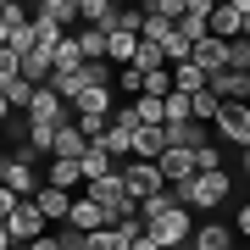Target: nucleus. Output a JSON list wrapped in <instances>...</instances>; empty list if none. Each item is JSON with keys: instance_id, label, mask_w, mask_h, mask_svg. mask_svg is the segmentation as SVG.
Instances as JSON below:
<instances>
[{"instance_id": "5701e85b", "label": "nucleus", "mask_w": 250, "mask_h": 250, "mask_svg": "<svg viewBox=\"0 0 250 250\" xmlns=\"http://www.w3.org/2000/svg\"><path fill=\"white\" fill-rule=\"evenodd\" d=\"M78 50H83V62H106V34H100V28H78Z\"/></svg>"}, {"instance_id": "aec40b11", "label": "nucleus", "mask_w": 250, "mask_h": 250, "mask_svg": "<svg viewBox=\"0 0 250 250\" xmlns=\"http://www.w3.org/2000/svg\"><path fill=\"white\" fill-rule=\"evenodd\" d=\"M111 111V89H83L72 100V117H106Z\"/></svg>"}, {"instance_id": "c756f323", "label": "nucleus", "mask_w": 250, "mask_h": 250, "mask_svg": "<svg viewBox=\"0 0 250 250\" xmlns=\"http://www.w3.org/2000/svg\"><path fill=\"white\" fill-rule=\"evenodd\" d=\"M128 67H134V72H156V67H167V62H161V50H156V45H145V39H139V45H134V62H128Z\"/></svg>"}, {"instance_id": "b1692460", "label": "nucleus", "mask_w": 250, "mask_h": 250, "mask_svg": "<svg viewBox=\"0 0 250 250\" xmlns=\"http://www.w3.org/2000/svg\"><path fill=\"white\" fill-rule=\"evenodd\" d=\"M172 206H178V200H172V189H161V195H150V200H139V223L150 228L156 217H167V211H172Z\"/></svg>"}, {"instance_id": "dca6fc26", "label": "nucleus", "mask_w": 250, "mask_h": 250, "mask_svg": "<svg viewBox=\"0 0 250 250\" xmlns=\"http://www.w3.org/2000/svg\"><path fill=\"white\" fill-rule=\"evenodd\" d=\"M189 62H195L206 78H211V72H223V39H211V34H206L200 45H189Z\"/></svg>"}, {"instance_id": "20e7f679", "label": "nucleus", "mask_w": 250, "mask_h": 250, "mask_svg": "<svg viewBox=\"0 0 250 250\" xmlns=\"http://www.w3.org/2000/svg\"><path fill=\"white\" fill-rule=\"evenodd\" d=\"M28 123H39V128H67V123H72V106L45 83V89H34V100H28Z\"/></svg>"}, {"instance_id": "9d476101", "label": "nucleus", "mask_w": 250, "mask_h": 250, "mask_svg": "<svg viewBox=\"0 0 250 250\" xmlns=\"http://www.w3.org/2000/svg\"><path fill=\"white\" fill-rule=\"evenodd\" d=\"M83 150H89V139L78 134V123L56 128V139H50V161H83Z\"/></svg>"}, {"instance_id": "cd10ccee", "label": "nucleus", "mask_w": 250, "mask_h": 250, "mask_svg": "<svg viewBox=\"0 0 250 250\" xmlns=\"http://www.w3.org/2000/svg\"><path fill=\"white\" fill-rule=\"evenodd\" d=\"M83 83H89V89H111V83H117L111 62H83Z\"/></svg>"}, {"instance_id": "72a5a7b5", "label": "nucleus", "mask_w": 250, "mask_h": 250, "mask_svg": "<svg viewBox=\"0 0 250 250\" xmlns=\"http://www.w3.org/2000/svg\"><path fill=\"white\" fill-rule=\"evenodd\" d=\"M72 123H78V134L89 139V145H95V139H100V134H106V128H111L106 117H72Z\"/></svg>"}, {"instance_id": "4be33fe9", "label": "nucleus", "mask_w": 250, "mask_h": 250, "mask_svg": "<svg viewBox=\"0 0 250 250\" xmlns=\"http://www.w3.org/2000/svg\"><path fill=\"white\" fill-rule=\"evenodd\" d=\"M223 67H228V72H250V39H245V34L223 45Z\"/></svg>"}, {"instance_id": "f704fd0d", "label": "nucleus", "mask_w": 250, "mask_h": 250, "mask_svg": "<svg viewBox=\"0 0 250 250\" xmlns=\"http://www.w3.org/2000/svg\"><path fill=\"white\" fill-rule=\"evenodd\" d=\"M117 83L128 89V100H139V83H145V72H134V67H117Z\"/></svg>"}, {"instance_id": "ea45409f", "label": "nucleus", "mask_w": 250, "mask_h": 250, "mask_svg": "<svg viewBox=\"0 0 250 250\" xmlns=\"http://www.w3.org/2000/svg\"><path fill=\"white\" fill-rule=\"evenodd\" d=\"M0 250H11V233H6V223H0Z\"/></svg>"}, {"instance_id": "ddd939ff", "label": "nucleus", "mask_w": 250, "mask_h": 250, "mask_svg": "<svg viewBox=\"0 0 250 250\" xmlns=\"http://www.w3.org/2000/svg\"><path fill=\"white\" fill-rule=\"evenodd\" d=\"M67 223L78 228V233H95V228H111V223H106V211H100V206H95L89 195H78V200H72V211H67Z\"/></svg>"}, {"instance_id": "7c9ffc66", "label": "nucleus", "mask_w": 250, "mask_h": 250, "mask_svg": "<svg viewBox=\"0 0 250 250\" xmlns=\"http://www.w3.org/2000/svg\"><path fill=\"white\" fill-rule=\"evenodd\" d=\"M89 250H128V239H123L117 228H95V233H89Z\"/></svg>"}, {"instance_id": "a878e982", "label": "nucleus", "mask_w": 250, "mask_h": 250, "mask_svg": "<svg viewBox=\"0 0 250 250\" xmlns=\"http://www.w3.org/2000/svg\"><path fill=\"white\" fill-rule=\"evenodd\" d=\"M139 95H150V100H167V95H172V72H167V67H156V72H145V83H139Z\"/></svg>"}, {"instance_id": "6ab92c4d", "label": "nucleus", "mask_w": 250, "mask_h": 250, "mask_svg": "<svg viewBox=\"0 0 250 250\" xmlns=\"http://www.w3.org/2000/svg\"><path fill=\"white\" fill-rule=\"evenodd\" d=\"M78 172H83V184H95V178H111L117 161H111L106 150H95V145H89V150H83V161H78Z\"/></svg>"}, {"instance_id": "58836bf2", "label": "nucleus", "mask_w": 250, "mask_h": 250, "mask_svg": "<svg viewBox=\"0 0 250 250\" xmlns=\"http://www.w3.org/2000/svg\"><path fill=\"white\" fill-rule=\"evenodd\" d=\"M128 250H161L156 239H145V233H139V239H128Z\"/></svg>"}, {"instance_id": "423d86ee", "label": "nucleus", "mask_w": 250, "mask_h": 250, "mask_svg": "<svg viewBox=\"0 0 250 250\" xmlns=\"http://www.w3.org/2000/svg\"><path fill=\"white\" fill-rule=\"evenodd\" d=\"M211 128H217V139H223V145L245 150V145H250V106H223Z\"/></svg>"}, {"instance_id": "4468645a", "label": "nucleus", "mask_w": 250, "mask_h": 250, "mask_svg": "<svg viewBox=\"0 0 250 250\" xmlns=\"http://www.w3.org/2000/svg\"><path fill=\"white\" fill-rule=\"evenodd\" d=\"M34 206L45 211V223H67V211H72V195H67V189H50V184H39Z\"/></svg>"}, {"instance_id": "7ed1b4c3", "label": "nucleus", "mask_w": 250, "mask_h": 250, "mask_svg": "<svg viewBox=\"0 0 250 250\" xmlns=\"http://www.w3.org/2000/svg\"><path fill=\"white\" fill-rule=\"evenodd\" d=\"M117 172H123V189H128V200H134V206L167 189V184H161V167H156V161H123Z\"/></svg>"}, {"instance_id": "0eeeda50", "label": "nucleus", "mask_w": 250, "mask_h": 250, "mask_svg": "<svg viewBox=\"0 0 250 250\" xmlns=\"http://www.w3.org/2000/svg\"><path fill=\"white\" fill-rule=\"evenodd\" d=\"M0 184H6L17 200H34L39 195V172L28 167V161H11V156H0Z\"/></svg>"}, {"instance_id": "37998d69", "label": "nucleus", "mask_w": 250, "mask_h": 250, "mask_svg": "<svg viewBox=\"0 0 250 250\" xmlns=\"http://www.w3.org/2000/svg\"><path fill=\"white\" fill-rule=\"evenodd\" d=\"M228 250H250V245H228Z\"/></svg>"}, {"instance_id": "39448f33", "label": "nucleus", "mask_w": 250, "mask_h": 250, "mask_svg": "<svg viewBox=\"0 0 250 250\" xmlns=\"http://www.w3.org/2000/svg\"><path fill=\"white\" fill-rule=\"evenodd\" d=\"M6 233H11V245H34V239H45V211H39L34 200H17V211L6 217Z\"/></svg>"}, {"instance_id": "6e6552de", "label": "nucleus", "mask_w": 250, "mask_h": 250, "mask_svg": "<svg viewBox=\"0 0 250 250\" xmlns=\"http://www.w3.org/2000/svg\"><path fill=\"white\" fill-rule=\"evenodd\" d=\"M83 189H89V200L106 211V223H111V211L134 206V200H128V189H123V172H111V178H95V184H83Z\"/></svg>"}, {"instance_id": "412c9836", "label": "nucleus", "mask_w": 250, "mask_h": 250, "mask_svg": "<svg viewBox=\"0 0 250 250\" xmlns=\"http://www.w3.org/2000/svg\"><path fill=\"white\" fill-rule=\"evenodd\" d=\"M189 245H195V250H228L233 239H228V228H223V223H206V228L189 233Z\"/></svg>"}, {"instance_id": "393cba45", "label": "nucleus", "mask_w": 250, "mask_h": 250, "mask_svg": "<svg viewBox=\"0 0 250 250\" xmlns=\"http://www.w3.org/2000/svg\"><path fill=\"white\" fill-rule=\"evenodd\" d=\"M134 45H139V39L134 34H106V62H134Z\"/></svg>"}, {"instance_id": "f8f14e48", "label": "nucleus", "mask_w": 250, "mask_h": 250, "mask_svg": "<svg viewBox=\"0 0 250 250\" xmlns=\"http://www.w3.org/2000/svg\"><path fill=\"white\" fill-rule=\"evenodd\" d=\"M117 0H78V17H83V28H100V34H111V22H117Z\"/></svg>"}, {"instance_id": "2f4dec72", "label": "nucleus", "mask_w": 250, "mask_h": 250, "mask_svg": "<svg viewBox=\"0 0 250 250\" xmlns=\"http://www.w3.org/2000/svg\"><path fill=\"white\" fill-rule=\"evenodd\" d=\"M0 95H6V106H22V111H28V100H34V83L11 78V83H6V89H0Z\"/></svg>"}, {"instance_id": "a19ab883", "label": "nucleus", "mask_w": 250, "mask_h": 250, "mask_svg": "<svg viewBox=\"0 0 250 250\" xmlns=\"http://www.w3.org/2000/svg\"><path fill=\"white\" fill-rule=\"evenodd\" d=\"M6 111H11V106H6V95H0V123H6Z\"/></svg>"}, {"instance_id": "9b49d317", "label": "nucleus", "mask_w": 250, "mask_h": 250, "mask_svg": "<svg viewBox=\"0 0 250 250\" xmlns=\"http://www.w3.org/2000/svg\"><path fill=\"white\" fill-rule=\"evenodd\" d=\"M161 184H189L195 178V150H161Z\"/></svg>"}, {"instance_id": "c03bdc74", "label": "nucleus", "mask_w": 250, "mask_h": 250, "mask_svg": "<svg viewBox=\"0 0 250 250\" xmlns=\"http://www.w3.org/2000/svg\"><path fill=\"white\" fill-rule=\"evenodd\" d=\"M178 250H195V245H178Z\"/></svg>"}, {"instance_id": "f03ea898", "label": "nucleus", "mask_w": 250, "mask_h": 250, "mask_svg": "<svg viewBox=\"0 0 250 250\" xmlns=\"http://www.w3.org/2000/svg\"><path fill=\"white\" fill-rule=\"evenodd\" d=\"M189 233H195V217H189L184 206H172L167 217H156V223L145 228V239H156L161 250H178V245H189Z\"/></svg>"}, {"instance_id": "f257e3e1", "label": "nucleus", "mask_w": 250, "mask_h": 250, "mask_svg": "<svg viewBox=\"0 0 250 250\" xmlns=\"http://www.w3.org/2000/svg\"><path fill=\"white\" fill-rule=\"evenodd\" d=\"M167 189H172V200L184 211H217L228 200V167L223 172H195L189 184H167Z\"/></svg>"}, {"instance_id": "bb28decb", "label": "nucleus", "mask_w": 250, "mask_h": 250, "mask_svg": "<svg viewBox=\"0 0 250 250\" xmlns=\"http://www.w3.org/2000/svg\"><path fill=\"white\" fill-rule=\"evenodd\" d=\"M78 184H83L78 161H50V189H78Z\"/></svg>"}, {"instance_id": "79ce46f5", "label": "nucleus", "mask_w": 250, "mask_h": 250, "mask_svg": "<svg viewBox=\"0 0 250 250\" xmlns=\"http://www.w3.org/2000/svg\"><path fill=\"white\" fill-rule=\"evenodd\" d=\"M245 178H250V145H245Z\"/></svg>"}, {"instance_id": "f3484780", "label": "nucleus", "mask_w": 250, "mask_h": 250, "mask_svg": "<svg viewBox=\"0 0 250 250\" xmlns=\"http://www.w3.org/2000/svg\"><path fill=\"white\" fill-rule=\"evenodd\" d=\"M22 83H34V89H45V83H50V50H28L22 56Z\"/></svg>"}, {"instance_id": "c9c22d12", "label": "nucleus", "mask_w": 250, "mask_h": 250, "mask_svg": "<svg viewBox=\"0 0 250 250\" xmlns=\"http://www.w3.org/2000/svg\"><path fill=\"white\" fill-rule=\"evenodd\" d=\"M11 211H17V195H11V189H6V184H0V223H6V217H11Z\"/></svg>"}, {"instance_id": "1a4fd4ad", "label": "nucleus", "mask_w": 250, "mask_h": 250, "mask_svg": "<svg viewBox=\"0 0 250 250\" xmlns=\"http://www.w3.org/2000/svg\"><path fill=\"white\" fill-rule=\"evenodd\" d=\"M206 34H211V39H223V45H228V39H239V34H245L239 6H233V0H217V6H211V22H206Z\"/></svg>"}, {"instance_id": "473e14b6", "label": "nucleus", "mask_w": 250, "mask_h": 250, "mask_svg": "<svg viewBox=\"0 0 250 250\" xmlns=\"http://www.w3.org/2000/svg\"><path fill=\"white\" fill-rule=\"evenodd\" d=\"M195 172H223V150L217 145H200L195 150Z\"/></svg>"}, {"instance_id": "c85d7f7f", "label": "nucleus", "mask_w": 250, "mask_h": 250, "mask_svg": "<svg viewBox=\"0 0 250 250\" xmlns=\"http://www.w3.org/2000/svg\"><path fill=\"white\" fill-rule=\"evenodd\" d=\"M134 123H139V128H161V100L139 95V100H134Z\"/></svg>"}, {"instance_id": "4c0bfd02", "label": "nucleus", "mask_w": 250, "mask_h": 250, "mask_svg": "<svg viewBox=\"0 0 250 250\" xmlns=\"http://www.w3.org/2000/svg\"><path fill=\"white\" fill-rule=\"evenodd\" d=\"M22 250H62V245H56V233H45V239H34V245H22Z\"/></svg>"}, {"instance_id": "a211bd4d", "label": "nucleus", "mask_w": 250, "mask_h": 250, "mask_svg": "<svg viewBox=\"0 0 250 250\" xmlns=\"http://www.w3.org/2000/svg\"><path fill=\"white\" fill-rule=\"evenodd\" d=\"M34 17H50V22L67 34V22H78V0H39V6H34Z\"/></svg>"}, {"instance_id": "e433bc0d", "label": "nucleus", "mask_w": 250, "mask_h": 250, "mask_svg": "<svg viewBox=\"0 0 250 250\" xmlns=\"http://www.w3.org/2000/svg\"><path fill=\"white\" fill-rule=\"evenodd\" d=\"M233 228H239V239H250V200L239 206V217H233Z\"/></svg>"}, {"instance_id": "2eb2a0df", "label": "nucleus", "mask_w": 250, "mask_h": 250, "mask_svg": "<svg viewBox=\"0 0 250 250\" xmlns=\"http://www.w3.org/2000/svg\"><path fill=\"white\" fill-rule=\"evenodd\" d=\"M167 150V128H134V161H161Z\"/></svg>"}]
</instances>
